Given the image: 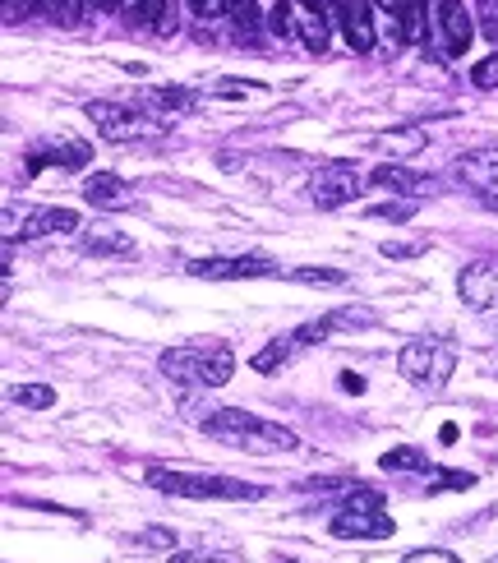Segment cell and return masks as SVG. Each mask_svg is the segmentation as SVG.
Here are the masks:
<instances>
[{
    "mask_svg": "<svg viewBox=\"0 0 498 563\" xmlns=\"http://www.w3.org/2000/svg\"><path fill=\"white\" fill-rule=\"evenodd\" d=\"M199 430L208 439L226 448H240V453H254V457H268V453H296L300 448V434L277 425V420H263L254 411H236V407H222V411H208L199 420Z\"/></svg>",
    "mask_w": 498,
    "mask_h": 563,
    "instance_id": "6da1fadb",
    "label": "cell"
},
{
    "mask_svg": "<svg viewBox=\"0 0 498 563\" xmlns=\"http://www.w3.org/2000/svg\"><path fill=\"white\" fill-rule=\"evenodd\" d=\"M162 374L180 388H222L236 374V351L226 342H190L162 351Z\"/></svg>",
    "mask_w": 498,
    "mask_h": 563,
    "instance_id": "7a4b0ae2",
    "label": "cell"
},
{
    "mask_svg": "<svg viewBox=\"0 0 498 563\" xmlns=\"http://www.w3.org/2000/svg\"><path fill=\"white\" fill-rule=\"evenodd\" d=\"M148 485L176 499H231V504H254L263 499V485H249L236 476H194V471H171V467H148Z\"/></svg>",
    "mask_w": 498,
    "mask_h": 563,
    "instance_id": "3957f363",
    "label": "cell"
},
{
    "mask_svg": "<svg viewBox=\"0 0 498 563\" xmlns=\"http://www.w3.org/2000/svg\"><path fill=\"white\" fill-rule=\"evenodd\" d=\"M328 531L337 540H388L397 531L388 513H383V494L369 490V485H351L346 490V504L332 513Z\"/></svg>",
    "mask_w": 498,
    "mask_h": 563,
    "instance_id": "277c9868",
    "label": "cell"
},
{
    "mask_svg": "<svg viewBox=\"0 0 498 563\" xmlns=\"http://www.w3.org/2000/svg\"><path fill=\"white\" fill-rule=\"evenodd\" d=\"M397 370H402V379H411L420 393H443L452 370H457V347H452V342H434V337L406 342V347L397 351Z\"/></svg>",
    "mask_w": 498,
    "mask_h": 563,
    "instance_id": "5b68a950",
    "label": "cell"
},
{
    "mask_svg": "<svg viewBox=\"0 0 498 563\" xmlns=\"http://www.w3.org/2000/svg\"><path fill=\"white\" fill-rule=\"evenodd\" d=\"M83 116L93 120L97 134L111 139V144H153V139L171 134V120H153L134 107H120V102H88Z\"/></svg>",
    "mask_w": 498,
    "mask_h": 563,
    "instance_id": "8992f818",
    "label": "cell"
},
{
    "mask_svg": "<svg viewBox=\"0 0 498 563\" xmlns=\"http://www.w3.org/2000/svg\"><path fill=\"white\" fill-rule=\"evenodd\" d=\"M356 194H360V171H356V162H346V157H332V162H323V167L309 176V199H314L323 213L356 204Z\"/></svg>",
    "mask_w": 498,
    "mask_h": 563,
    "instance_id": "52a82bcc",
    "label": "cell"
},
{
    "mask_svg": "<svg viewBox=\"0 0 498 563\" xmlns=\"http://www.w3.org/2000/svg\"><path fill=\"white\" fill-rule=\"evenodd\" d=\"M190 277L208 282H249V277H282V268L268 254H231V259H194Z\"/></svg>",
    "mask_w": 498,
    "mask_h": 563,
    "instance_id": "ba28073f",
    "label": "cell"
},
{
    "mask_svg": "<svg viewBox=\"0 0 498 563\" xmlns=\"http://www.w3.org/2000/svg\"><path fill=\"white\" fill-rule=\"evenodd\" d=\"M93 148L79 144V139H47V144H33L24 157V176H37L42 167H60V171H83L88 167Z\"/></svg>",
    "mask_w": 498,
    "mask_h": 563,
    "instance_id": "9c48e42d",
    "label": "cell"
},
{
    "mask_svg": "<svg viewBox=\"0 0 498 563\" xmlns=\"http://www.w3.org/2000/svg\"><path fill=\"white\" fill-rule=\"evenodd\" d=\"M457 291L471 310L489 314L498 310V259H475V264H462L457 273Z\"/></svg>",
    "mask_w": 498,
    "mask_h": 563,
    "instance_id": "30bf717a",
    "label": "cell"
},
{
    "mask_svg": "<svg viewBox=\"0 0 498 563\" xmlns=\"http://www.w3.org/2000/svg\"><path fill=\"white\" fill-rule=\"evenodd\" d=\"M328 14L342 19L346 47L356 51V56H369V51H374V10H369V0H332Z\"/></svg>",
    "mask_w": 498,
    "mask_h": 563,
    "instance_id": "8fae6325",
    "label": "cell"
},
{
    "mask_svg": "<svg viewBox=\"0 0 498 563\" xmlns=\"http://www.w3.org/2000/svg\"><path fill=\"white\" fill-rule=\"evenodd\" d=\"M369 324H379V314L360 310V305H346V310H332V314H323V319L300 324L291 337H296V347H314V342H323V337H332V333H342V328H369Z\"/></svg>",
    "mask_w": 498,
    "mask_h": 563,
    "instance_id": "7c38bea8",
    "label": "cell"
},
{
    "mask_svg": "<svg viewBox=\"0 0 498 563\" xmlns=\"http://www.w3.org/2000/svg\"><path fill=\"white\" fill-rule=\"evenodd\" d=\"M434 19H439V33H443V51H448V56H466V47H471V37H475L466 0H439V5H434Z\"/></svg>",
    "mask_w": 498,
    "mask_h": 563,
    "instance_id": "4fadbf2b",
    "label": "cell"
},
{
    "mask_svg": "<svg viewBox=\"0 0 498 563\" xmlns=\"http://www.w3.org/2000/svg\"><path fill=\"white\" fill-rule=\"evenodd\" d=\"M452 176L462 180L466 190L475 194H494L498 190V148H480V153H466L457 167H452Z\"/></svg>",
    "mask_w": 498,
    "mask_h": 563,
    "instance_id": "5bb4252c",
    "label": "cell"
},
{
    "mask_svg": "<svg viewBox=\"0 0 498 563\" xmlns=\"http://www.w3.org/2000/svg\"><path fill=\"white\" fill-rule=\"evenodd\" d=\"M83 199H88L93 208H107V213H116V208H130L134 204V190L120 176H111V171H97V176L83 180Z\"/></svg>",
    "mask_w": 498,
    "mask_h": 563,
    "instance_id": "9a60e30c",
    "label": "cell"
},
{
    "mask_svg": "<svg viewBox=\"0 0 498 563\" xmlns=\"http://www.w3.org/2000/svg\"><path fill=\"white\" fill-rule=\"evenodd\" d=\"M79 213L74 208H33V213L24 217V227H19V236L24 240H42V236H56V231H79Z\"/></svg>",
    "mask_w": 498,
    "mask_h": 563,
    "instance_id": "2e32d148",
    "label": "cell"
},
{
    "mask_svg": "<svg viewBox=\"0 0 498 563\" xmlns=\"http://www.w3.org/2000/svg\"><path fill=\"white\" fill-rule=\"evenodd\" d=\"M429 144V134L420 125H402V130H383L374 134V148L379 153H392V157H420Z\"/></svg>",
    "mask_w": 498,
    "mask_h": 563,
    "instance_id": "e0dca14e",
    "label": "cell"
},
{
    "mask_svg": "<svg viewBox=\"0 0 498 563\" xmlns=\"http://www.w3.org/2000/svg\"><path fill=\"white\" fill-rule=\"evenodd\" d=\"M369 185H379V190H392V194H411L420 185H429L420 171L402 167V162H379V167L369 171Z\"/></svg>",
    "mask_w": 498,
    "mask_h": 563,
    "instance_id": "ac0fdd59",
    "label": "cell"
},
{
    "mask_svg": "<svg viewBox=\"0 0 498 563\" xmlns=\"http://www.w3.org/2000/svg\"><path fill=\"white\" fill-rule=\"evenodd\" d=\"M37 10H47L51 24L79 28V24H88V14H93V0H37Z\"/></svg>",
    "mask_w": 498,
    "mask_h": 563,
    "instance_id": "d6986e66",
    "label": "cell"
},
{
    "mask_svg": "<svg viewBox=\"0 0 498 563\" xmlns=\"http://www.w3.org/2000/svg\"><path fill=\"white\" fill-rule=\"evenodd\" d=\"M429 33V0H406V10H402V37H406V47H420Z\"/></svg>",
    "mask_w": 498,
    "mask_h": 563,
    "instance_id": "ffe728a7",
    "label": "cell"
},
{
    "mask_svg": "<svg viewBox=\"0 0 498 563\" xmlns=\"http://www.w3.org/2000/svg\"><path fill=\"white\" fill-rule=\"evenodd\" d=\"M83 250L88 254H134V240L116 236L111 227H97V231H83Z\"/></svg>",
    "mask_w": 498,
    "mask_h": 563,
    "instance_id": "44dd1931",
    "label": "cell"
},
{
    "mask_svg": "<svg viewBox=\"0 0 498 563\" xmlns=\"http://www.w3.org/2000/svg\"><path fill=\"white\" fill-rule=\"evenodd\" d=\"M291 351H296V337H277V342H268L263 351H254V356H249V365H254L259 374H273L277 365H286V360H291Z\"/></svg>",
    "mask_w": 498,
    "mask_h": 563,
    "instance_id": "7402d4cb",
    "label": "cell"
},
{
    "mask_svg": "<svg viewBox=\"0 0 498 563\" xmlns=\"http://www.w3.org/2000/svg\"><path fill=\"white\" fill-rule=\"evenodd\" d=\"M420 213V199H388V204H369L365 208V217L369 222H411V217Z\"/></svg>",
    "mask_w": 498,
    "mask_h": 563,
    "instance_id": "603a6c76",
    "label": "cell"
},
{
    "mask_svg": "<svg viewBox=\"0 0 498 563\" xmlns=\"http://www.w3.org/2000/svg\"><path fill=\"white\" fill-rule=\"evenodd\" d=\"M383 471H420V476H429L434 462H429L420 448H388V453H383Z\"/></svg>",
    "mask_w": 498,
    "mask_h": 563,
    "instance_id": "cb8c5ba5",
    "label": "cell"
},
{
    "mask_svg": "<svg viewBox=\"0 0 498 563\" xmlns=\"http://www.w3.org/2000/svg\"><path fill=\"white\" fill-rule=\"evenodd\" d=\"M10 397L19 402V407H28V411H51V407H56V388H51V384H19Z\"/></svg>",
    "mask_w": 498,
    "mask_h": 563,
    "instance_id": "d4e9b609",
    "label": "cell"
},
{
    "mask_svg": "<svg viewBox=\"0 0 498 563\" xmlns=\"http://www.w3.org/2000/svg\"><path fill=\"white\" fill-rule=\"evenodd\" d=\"M130 545L134 550H162L166 559L176 554V531L171 527H148V531H134L130 536Z\"/></svg>",
    "mask_w": 498,
    "mask_h": 563,
    "instance_id": "484cf974",
    "label": "cell"
},
{
    "mask_svg": "<svg viewBox=\"0 0 498 563\" xmlns=\"http://www.w3.org/2000/svg\"><path fill=\"white\" fill-rule=\"evenodd\" d=\"M268 28H273L277 37H300V19H296V5H291V0H277L273 10H268Z\"/></svg>",
    "mask_w": 498,
    "mask_h": 563,
    "instance_id": "4316f807",
    "label": "cell"
},
{
    "mask_svg": "<svg viewBox=\"0 0 498 563\" xmlns=\"http://www.w3.org/2000/svg\"><path fill=\"white\" fill-rule=\"evenodd\" d=\"M153 102L166 111H199L203 97L190 93V88H153Z\"/></svg>",
    "mask_w": 498,
    "mask_h": 563,
    "instance_id": "83f0119b",
    "label": "cell"
},
{
    "mask_svg": "<svg viewBox=\"0 0 498 563\" xmlns=\"http://www.w3.org/2000/svg\"><path fill=\"white\" fill-rule=\"evenodd\" d=\"M291 282H309V287H342L346 273L342 268H286Z\"/></svg>",
    "mask_w": 498,
    "mask_h": 563,
    "instance_id": "f1b7e54d",
    "label": "cell"
},
{
    "mask_svg": "<svg viewBox=\"0 0 498 563\" xmlns=\"http://www.w3.org/2000/svg\"><path fill=\"white\" fill-rule=\"evenodd\" d=\"M300 42H305L309 51L328 47V24H323V14H309L305 10V19H300Z\"/></svg>",
    "mask_w": 498,
    "mask_h": 563,
    "instance_id": "f546056e",
    "label": "cell"
},
{
    "mask_svg": "<svg viewBox=\"0 0 498 563\" xmlns=\"http://www.w3.org/2000/svg\"><path fill=\"white\" fill-rule=\"evenodd\" d=\"M425 250H429L425 236H415V240H383V245H379L383 259H420Z\"/></svg>",
    "mask_w": 498,
    "mask_h": 563,
    "instance_id": "4dcf8cb0",
    "label": "cell"
},
{
    "mask_svg": "<svg viewBox=\"0 0 498 563\" xmlns=\"http://www.w3.org/2000/svg\"><path fill=\"white\" fill-rule=\"evenodd\" d=\"M226 14L240 24V33H259V5L254 0H226Z\"/></svg>",
    "mask_w": 498,
    "mask_h": 563,
    "instance_id": "1f68e13d",
    "label": "cell"
},
{
    "mask_svg": "<svg viewBox=\"0 0 498 563\" xmlns=\"http://www.w3.org/2000/svg\"><path fill=\"white\" fill-rule=\"evenodd\" d=\"M471 84L480 88V93L498 88V51H489L485 60H475V65H471Z\"/></svg>",
    "mask_w": 498,
    "mask_h": 563,
    "instance_id": "d6a6232c",
    "label": "cell"
},
{
    "mask_svg": "<svg viewBox=\"0 0 498 563\" xmlns=\"http://www.w3.org/2000/svg\"><path fill=\"white\" fill-rule=\"evenodd\" d=\"M429 485H434V490H471L475 485V476L471 471H429Z\"/></svg>",
    "mask_w": 498,
    "mask_h": 563,
    "instance_id": "836d02e7",
    "label": "cell"
},
{
    "mask_svg": "<svg viewBox=\"0 0 498 563\" xmlns=\"http://www.w3.org/2000/svg\"><path fill=\"white\" fill-rule=\"evenodd\" d=\"M120 14L130 19V24H148L153 28V0H116Z\"/></svg>",
    "mask_w": 498,
    "mask_h": 563,
    "instance_id": "e575fe53",
    "label": "cell"
},
{
    "mask_svg": "<svg viewBox=\"0 0 498 563\" xmlns=\"http://www.w3.org/2000/svg\"><path fill=\"white\" fill-rule=\"evenodd\" d=\"M480 33L498 47V0H480Z\"/></svg>",
    "mask_w": 498,
    "mask_h": 563,
    "instance_id": "d590c367",
    "label": "cell"
},
{
    "mask_svg": "<svg viewBox=\"0 0 498 563\" xmlns=\"http://www.w3.org/2000/svg\"><path fill=\"white\" fill-rule=\"evenodd\" d=\"M402 563H462L457 554H448V550H411Z\"/></svg>",
    "mask_w": 498,
    "mask_h": 563,
    "instance_id": "8d00e7d4",
    "label": "cell"
},
{
    "mask_svg": "<svg viewBox=\"0 0 498 563\" xmlns=\"http://www.w3.org/2000/svg\"><path fill=\"white\" fill-rule=\"evenodd\" d=\"M379 10L388 14V24L397 28V42L406 47V37H402V10H406V0H379Z\"/></svg>",
    "mask_w": 498,
    "mask_h": 563,
    "instance_id": "74e56055",
    "label": "cell"
},
{
    "mask_svg": "<svg viewBox=\"0 0 498 563\" xmlns=\"http://www.w3.org/2000/svg\"><path fill=\"white\" fill-rule=\"evenodd\" d=\"M190 10L199 19H217V14H226V0H190Z\"/></svg>",
    "mask_w": 498,
    "mask_h": 563,
    "instance_id": "f35d334b",
    "label": "cell"
},
{
    "mask_svg": "<svg viewBox=\"0 0 498 563\" xmlns=\"http://www.w3.org/2000/svg\"><path fill=\"white\" fill-rule=\"evenodd\" d=\"M171 563H222L217 554H203V550H180V554H171Z\"/></svg>",
    "mask_w": 498,
    "mask_h": 563,
    "instance_id": "ab89813d",
    "label": "cell"
},
{
    "mask_svg": "<svg viewBox=\"0 0 498 563\" xmlns=\"http://www.w3.org/2000/svg\"><path fill=\"white\" fill-rule=\"evenodd\" d=\"M342 388L346 393H365V379H360L356 370H342Z\"/></svg>",
    "mask_w": 498,
    "mask_h": 563,
    "instance_id": "60d3db41",
    "label": "cell"
},
{
    "mask_svg": "<svg viewBox=\"0 0 498 563\" xmlns=\"http://www.w3.org/2000/svg\"><path fill=\"white\" fill-rule=\"evenodd\" d=\"M480 204H485V208H494V213H498V190H494V194H480Z\"/></svg>",
    "mask_w": 498,
    "mask_h": 563,
    "instance_id": "b9f144b4",
    "label": "cell"
},
{
    "mask_svg": "<svg viewBox=\"0 0 498 563\" xmlns=\"http://www.w3.org/2000/svg\"><path fill=\"white\" fill-rule=\"evenodd\" d=\"M300 5H305L309 14H319V10H323V0H300Z\"/></svg>",
    "mask_w": 498,
    "mask_h": 563,
    "instance_id": "7bdbcfd3",
    "label": "cell"
},
{
    "mask_svg": "<svg viewBox=\"0 0 498 563\" xmlns=\"http://www.w3.org/2000/svg\"><path fill=\"white\" fill-rule=\"evenodd\" d=\"M111 5H116V0H93V10H111Z\"/></svg>",
    "mask_w": 498,
    "mask_h": 563,
    "instance_id": "ee69618b",
    "label": "cell"
},
{
    "mask_svg": "<svg viewBox=\"0 0 498 563\" xmlns=\"http://www.w3.org/2000/svg\"><path fill=\"white\" fill-rule=\"evenodd\" d=\"M494 563H498V559H494Z\"/></svg>",
    "mask_w": 498,
    "mask_h": 563,
    "instance_id": "f6af8a7d",
    "label": "cell"
}]
</instances>
